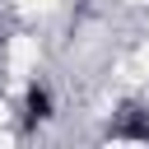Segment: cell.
<instances>
[{"instance_id":"6da1fadb","label":"cell","mask_w":149,"mask_h":149,"mask_svg":"<svg viewBox=\"0 0 149 149\" xmlns=\"http://www.w3.org/2000/svg\"><path fill=\"white\" fill-rule=\"evenodd\" d=\"M37 65V42L33 37H14L9 42V74H28Z\"/></svg>"},{"instance_id":"3957f363","label":"cell","mask_w":149,"mask_h":149,"mask_svg":"<svg viewBox=\"0 0 149 149\" xmlns=\"http://www.w3.org/2000/svg\"><path fill=\"white\" fill-rule=\"evenodd\" d=\"M135 70H140V74H149V47H144V51L135 56Z\"/></svg>"},{"instance_id":"7a4b0ae2","label":"cell","mask_w":149,"mask_h":149,"mask_svg":"<svg viewBox=\"0 0 149 149\" xmlns=\"http://www.w3.org/2000/svg\"><path fill=\"white\" fill-rule=\"evenodd\" d=\"M14 5H19V9H28V14H42V9H51L56 0H14Z\"/></svg>"}]
</instances>
